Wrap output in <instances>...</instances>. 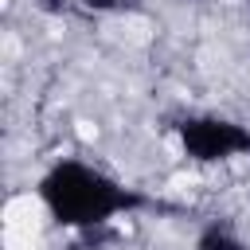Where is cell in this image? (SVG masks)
Masks as SVG:
<instances>
[{
  "mask_svg": "<svg viewBox=\"0 0 250 250\" xmlns=\"http://www.w3.org/2000/svg\"><path fill=\"white\" fill-rule=\"evenodd\" d=\"M39 199L51 211V219L59 227H70V230L109 227L113 215L152 207L148 195L117 184L113 176H105L102 168L82 164V160H59V164H51L43 172V180H39Z\"/></svg>",
  "mask_w": 250,
  "mask_h": 250,
  "instance_id": "cell-1",
  "label": "cell"
},
{
  "mask_svg": "<svg viewBox=\"0 0 250 250\" xmlns=\"http://www.w3.org/2000/svg\"><path fill=\"white\" fill-rule=\"evenodd\" d=\"M176 137H180L184 156L195 164H215V160H230V156L250 152V129L230 117H215V113L180 117Z\"/></svg>",
  "mask_w": 250,
  "mask_h": 250,
  "instance_id": "cell-2",
  "label": "cell"
},
{
  "mask_svg": "<svg viewBox=\"0 0 250 250\" xmlns=\"http://www.w3.org/2000/svg\"><path fill=\"white\" fill-rule=\"evenodd\" d=\"M195 250H250V246L234 234V227H230L227 219H211V223L199 230Z\"/></svg>",
  "mask_w": 250,
  "mask_h": 250,
  "instance_id": "cell-3",
  "label": "cell"
},
{
  "mask_svg": "<svg viewBox=\"0 0 250 250\" xmlns=\"http://www.w3.org/2000/svg\"><path fill=\"white\" fill-rule=\"evenodd\" d=\"M86 12H145V0H82Z\"/></svg>",
  "mask_w": 250,
  "mask_h": 250,
  "instance_id": "cell-4",
  "label": "cell"
},
{
  "mask_svg": "<svg viewBox=\"0 0 250 250\" xmlns=\"http://www.w3.org/2000/svg\"><path fill=\"white\" fill-rule=\"evenodd\" d=\"M43 16H70L74 12V0H31Z\"/></svg>",
  "mask_w": 250,
  "mask_h": 250,
  "instance_id": "cell-5",
  "label": "cell"
},
{
  "mask_svg": "<svg viewBox=\"0 0 250 250\" xmlns=\"http://www.w3.org/2000/svg\"><path fill=\"white\" fill-rule=\"evenodd\" d=\"M246 4H250V0H246Z\"/></svg>",
  "mask_w": 250,
  "mask_h": 250,
  "instance_id": "cell-6",
  "label": "cell"
}]
</instances>
